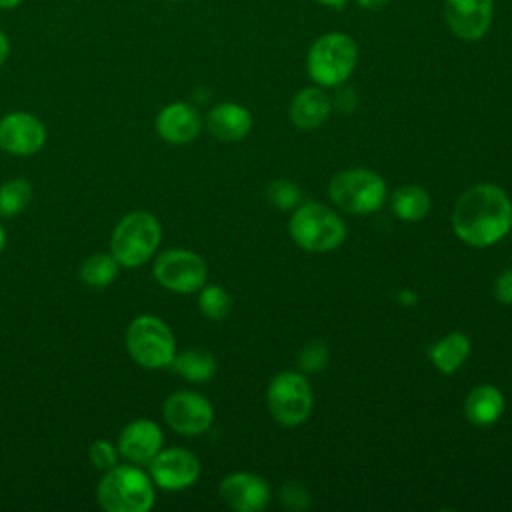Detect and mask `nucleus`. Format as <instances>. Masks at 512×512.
<instances>
[{
	"instance_id": "nucleus-23",
	"label": "nucleus",
	"mask_w": 512,
	"mask_h": 512,
	"mask_svg": "<svg viewBox=\"0 0 512 512\" xmlns=\"http://www.w3.org/2000/svg\"><path fill=\"white\" fill-rule=\"evenodd\" d=\"M118 260L112 254L98 252L82 260L78 276L90 288H106L118 276Z\"/></svg>"
},
{
	"instance_id": "nucleus-16",
	"label": "nucleus",
	"mask_w": 512,
	"mask_h": 512,
	"mask_svg": "<svg viewBox=\"0 0 512 512\" xmlns=\"http://www.w3.org/2000/svg\"><path fill=\"white\" fill-rule=\"evenodd\" d=\"M154 128L168 144H188L198 138L202 130V116L188 102H172L158 112Z\"/></svg>"
},
{
	"instance_id": "nucleus-17",
	"label": "nucleus",
	"mask_w": 512,
	"mask_h": 512,
	"mask_svg": "<svg viewBox=\"0 0 512 512\" xmlns=\"http://www.w3.org/2000/svg\"><path fill=\"white\" fill-rule=\"evenodd\" d=\"M206 130L220 142H238L252 128V114L236 102H220L204 118Z\"/></svg>"
},
{
	"instance_id": "nucleus-2",
	"label": "nucleus",
	"mask_w": 512,
	"mask_h": 512,
	"mask_svg": "<svg viewBox=\"0 0 512 512\" xmlns=\"http://www.w3.org/2000/svg\"><path fill=\"white\" fill-rule=\"evenodd\" d=\"M98 504L106 512H148L156 492L150 474L136 464H116L104 472L96 488Z\"/></svg>"
},
{
	"instance_id": "nucleus-3",
	"label": "nucleus",
	"mask_w": 512,
	"mask_h": 512,
	"mask_svg": "<svg viewBox=\"0 0 512 512\" xmlns=\"http://www.w3.org/2000/svg\"><path fill=\"white\" fill-rule=\"evenodd\" d=\"M356 62V40L346 32H326L308 48L306 72L316 86L338 88L352 76Z\"/></svg>"
},
{
	"instance_id": "nucleus-10",
	"label": "nucleus",
	"mask_w": 512,
	"mask_h": 512,
	"mask_svg": "<svg viewBox=\"0 0 512 512\" xmlns=\"http://www.w3.org/2000/svg\"><path fill=\"white\" fill-rule=\"evenodd\" d=\"M162 414L166 424L182 436H200L212 426L214 420V408L208 398L192 390L170 394L164 400Z\"/></svg>"
},
{
	"instance_id": "nucleus-38",
	"label": "nucleus",
	"mask_w": 512,
	"mask_h": 512,
	"mask_svg": "<svg viewBox=\"0 0 512 512\" xmlns=\"http://www.w3.org/2000/svg\"><path fill=\"white\" fill-rule=\"evenodd\" d=\"M166 2H186V0H166Z\"/></svg>"
},
{
	"instance_id": "nucleus-35",
	"label": "nucleus",
	"mask_w": 512,
	"mask_h": 512,
	"mask_svg": "<svg viewBox=\"0 0 512 512\" xmlns=\"http://www.w3.org/2000/svg\"><path fill=\"white\" fill-rule=\"evenodd\" d=\"M316 4H320V6H326V8H334V10H340V8H344L350 0H314Z\"/></svg>"
},
{
	"instance_id": "nucleus-22",
	"label": "nucleus",
	"mask_w": 512,
	"mask_h": 512,
	"mask_svg": "<svg viewBox=\"0 0 512 512\" xmlns=\"http://www.w3.org/2000/svg\"><path fill=\"white\" fill-rule=\"evenodd\" d=\"M390 206H392V212L400 220H404V222H418L430 210V196H428V192L422 186L408 184V186H400L392 194Z\"/></svg>"
},
{
	"instance_id": "nucleus-36",
	"label": "nucleus",
	"mask_w": 512,
	"mask_h": 512,
	"mask_svg": "<svg viewBox=\"0 0 512 512\" xmlns=\"http://www.w3.org/2000/svg\"><path fill=\"white\" fill-rule=\"evenodd\" d=\"M24 0H0V10H14L22 4Z\"/></svg>"
},
{
	"instance_id": "nucleus-19",
	"label": "nucleus",
	"mask_w": 512,
	"mask_h": 512,
	"mask_svg": "<svg viewBox=\"0 0 512 512\" xmlns=\"http://www.w3.org/2000/svg\"><path fill=\"white\" fill-rule=\"evenodd\" d=\"M504 412V394L494 384L474 386L464 400L466 420L474 426H490L500 420Z\"/></svg>"
},
{
	"instance_id": "nucleus-20",
	"label": "nucleus",
	"mask_w": 512,
	"mask_h": 512,
	"mask_svg": "<svg viewBox=\"0 0 512 512\" xmlns=\"http://www.w3.org/2000/svg\"><path fill=\"white\" fill-rule=\"evenodd\" d=\"M470 340L462 332H450L428 350V358L442 374H454L470 356Z\"/></svg>"
},
{
	"instance_id": "nucleus-24",
	"label": "nucleus",
	"mask_w": 512,
	"mask_h": 512,
	"mask_svg": "<svg viewBox=\"0 0 512 512\" xmlns=\"http://www.w3.org/2000/svg\"><path fill=\"white\" fill-rule=\"evenodd\" d=\"M32 200V184L26 178H12L0 186V216L20 214Z\"/></svg>"
},
{
	"instance_id": "nucleus-31",
	"label": "nucleus",
	"mask_w": 512,
	"mask_h": 512,
	"mask_svg": "<svg viewBox=\"0 0 512 512\" xmlns=\"http://www.w3.org/2000/svg\"><path fill=\"white\" fill-rule=\"evenodd\" d=\"M332 106H336V108L342 110V112H350V110L356 106V94H354V90L348 88V86H344V84H340L336 96L332 98Z\"/></svg>"
},
{
	"instance_id": "nucleus-5",
	"label": "nucleus",
	"mask_w": 512,
	"mask_h": 512,
	"mask_svg": "<svg viewBox=\"0 0 512 512\" xmlns=\"http://www.w3.org/2000/svg\"><path fill=\"white\" fill-rule=\"evenodd\" d=\"M288 232L308 252H330L346 240L342 218L320 202L298 204L290 216Z\"/></svg>"
},
{
	"instance_id": "nucleus-33",
	"label": "nucleus",
	"mask_w": 512,
	"mask_h": 512,
	"mask_svg": "<svg viewBox=\"0 0 512 512\" xmlns=\"http://www.w3.org/2000/svg\"><path fill=\"white\" fill-rule=\"evenodd\" d=\"M10 56V38L4 30H0V66L8 60Z\"/></svg>"
},
{
	"instance_id": "nucleus-21",
	"label": "nucleus",
	"mask_w": 512,
	"mask_h": 512,
	"mask_svg": "<svg viewBox=\"0 0 512 512\" xmlns=\"http://www.w3.org/2000/svg\"><path fill=\"white\" fill-rule=\"evenodd\" d=\"M172 370L190 382H206L216 374V358L202 348H188L174 354Z\"/></svg>"
},
{
	"instance_id": "nucleus-27",
	"label": "nucleus",
	"mask_w": 512,
	"mask_h": 512,
	"mask_svg": "<svg viewBox=\"0 0 512 512\" xmlns=\"http://www.w3.org/2000/svg\"><path fill=\"white\" fill-rule=\"evenodd\" d=\"M328 362V348L314 340V342H308L302 350H300V356H298V366L304 374H318Z\"/></svg>"
},
{
	"instance_id": "nucleus-26",
	"label": "nucleus",
	"mask_w": 512,
	"mask_h": 512,
	"mask_svg": "<svg viewBox=\"0 0 512 512\" xmlns=\"http://www.w3.org/2000/svg\"><path fill=\"white\" fill-rule=\"evenodd\" d=\"M266 196L270 200V204L278 210H294L298 204H300V188L286 180V178H280V180H274L270 182L268 190H266Z\"/></svg>"
},
{
	"instance_id": "nucleus-25",
	"label": "nucleus",
	"mask_w": 512,
	"mask_h": 512,
	"mask_svg": "<svg viewBox=\"0 0 512 512\" xmlns=\"http://www.w3.org/2000/svg\"><path fill=\"white\" fill-rule=\"evenodd\" d=\"M198 308L208 320H224L232 310L230 294L218 284H204L198 294Z\"/></svg>"
},
{
	"instance_id": "nucleus-12",
	"label": "nucleus",
	"mask_w": 512,
	"mask_h": 512,
	"mask_svg": "<svg viewBox=\"0 0 512 512\" xmlns=\"http://www.w3.org/2000/svg\"><path fill=\"white\" fill-rule=\"evenodd\" d=\"M494 18V0H444V20L450 32L476 42L486 36Z\"/></svg>"
},
{
	"instance_id": "nucleus-32",
	"label": "nucleus",
	"mask_w": 512,
	"mask_h": 512,
	"mask_svg": "<svg viewBox=\"0 0 512 512\" xmlns=\"http://www.w3.org/2000/svg\"><path fill=\"white\" fill-rule=\"evenodd\" d=\"M392 0H356V4L364 10H382L390 4Z\"/></svg>"
},
{
	"instance_id": "nucleus-15",
	"label": "nucleus",
	"mask_w": 512,
	"mask_h": 512,
	"mask_svg": "<svg viewBox=\"0 0 512 512\" xmlns=\"http://www.w3.org/2000/svg\"><path fill=\"white\" fill-rule=\"evenodd\" d=\"M162 442V430L154 420L136 418L122 428L116 448L118 454L130 464L142 466L150 464V460L162 450Z\"/></svg>"
},
{
	"instance_id": "nucleus-37",
	"label": "nucleus",
	"mask_w": 512,
	"mask_h": 512,
	"mask_svg": "<svg viewBox=\"0 0 512 512\" xmlns=\"http://www.w3.org/2000/svg\"><path fill=\"white\" fill-rule=\"evenodd\" d=\"M4 244H6V232H4V228H2V224H0V254H2V250H4Z\"/></svg>"
},
{
	"instance_id": "nucleus-30",
	"label": "nucleus",
	"mask_w": 512,
	"mask_h": 512,
	"mask_svg": "<svg viewBox=\"0 0 512 512\" xmlns=\"http://www.w3.org/2000/svg\"><path fill=\"white\" fill-rule=\"evenodd\" d=\"M494 296L500 304L512 306V268L504 270L494 284Z\"/></svg>"
},
{
	"instance_id": "nucleus-28",
	"label": "nucleus",
	"mask_w": 512,
	"mask_h": 512,
	"mask_svg": "<svg viewBox=\"0 0 512 512\" xmlns=\"http://www.w3.org/2000/svg\"><path fill=\"white\" fill-rule=\"evenodd\" d=\"M88 458L92 462L94 468L98 470H110L112 466H116V460H118V448L108 442V440H96L90 444V450H88Z\"/></svg>"
},
{
	"instance_id": "nucleus-14",
	"label": "nucleus",
	"mask_w": 512,
	"mask_h": 512,
	"mask_svg": "<svg viewBox=\"0 0 512 512\" xmlns=\"http://www.w3.org/2000/svg\"><path fill=\"white\" fill-rule=\"evenodd\" d=\"M218 496L232 510L260 512L270 502V486L262 476L250 472H234L220 482Z\"/></svg>"
},
{
	"instance_id": "nucleus-34",
	"label": "nucleus",
	"mask_w": 512,
	"mask_h": 512,
	"mask_svg": "<svg viewBox=\"0 0 512 512\" xmlns=\"http://www.w3.org/2000/svg\"><path fill=\"white\" fill-rule=\"evenodd\" d=\"M398 300H400V304H404V306H414V304L418 302V296H416V292H412V290H402V292L398 294Z\"/></svg>"
},
{
	"instance_id": "nucleus-8",
	"label": "nucleus",
	"mask_w": 512,
	"mask_h": 512,
	"mask_svg": "<svg viewBox=\"0 0 512 512\" xmlns=\"http://www.w3.org/2000/svg\"><path fill=\"white\" fill-rule=\"evenodd\" d=\"M266 402L272 418L282 426L306 422L314 408V394L304 372H278L266 390Z\"/></svg>"
},
{
	"instance_id": "nucleus-39",
	"label": "nucleus",
	"mask_w": 512,
	"mask_h": 512,
	"mask_svg": "<svg viewBox=\"0 0 512 512\" xmlns=\"http://www.w3.org/2000/svg\"><path fill=\"white\" fill-rule=\"evenodd\" d=\"M510 230H512V228H510Z\"/></svg>"
},
{
	"instance_id": "nucleus-7",
	"label": "nucleus",
	"mask_w": 512,
	"mask_h": 512,
	"mask_svg": "<svg viewBox=\"0 0 512 512\" xmlns=\"http://www.w3.org/2000/svg\"><path fill=\"white\" fill-rule=\"evenodd\" d=\"M126 350L142 368L158 370L170 366L176 354V340L162 318L142 314L126 328Z\"/></svg>"
},
{
	"instance_id": "nucleus-1",
	"label": "nucleus",
	"mask_w": 512,
	"mask_h": 512,
	"mask_svg": "<svg viewBox=\"0 0 512 512\" xmlns=\"http://www.w3.org/2000/svg\"><path fill=\"white\" fill-rule=\"evenodd\" d=\"M512 228V202L496 184H476L462 192L452 210V230L468 246L486 248Z\"/></svg>"
},
{
	"instance_id": "nucleus-11",
	"label": "nucleus",
	"mask_w": 512,
	"mask_h": 512,
	"mask_svg": "<svg viewBox=\"0 0 512 512\" xmlns=\"http://www.w3.org/2000/svg\"><path fill=\"white\" fill-rule=\"evenodd\" d=\"M154 486L164 490H184L200 476V460L186 448L160 450L148 464Z\"/></svg>"
},
{
	"instance_id": "nucleus-6",
	"label": "nucleus",
	"mask_w": 512,
	"mask_h": 512,
	"mask_svg": "<svg viewBox=\"0 0 512 512\" xmlns=\"http://www.w3.org/2000/svg\"><path fill=\"white\" fill-rule=\"evenodd\" d=\"M328 196L340 210L364 216L380 210L386 202V182L374 170L350 168L330 180Z\"/></svg>"
},
{
	"instance_id": "nucleus-13",
	"label": "nucleus",
	"mask_w": 512,
	"mask_h": 512,
	"mask_svg": "<svg viewBox=\"0 0 512 512\" xmlns=\"http://www.w3.org/2000/svg\"><path fill=\"white\" fill-rule=\"evenodd\" d=\"M46 144V126L30 112L16 110L0 118V148L14 156H30Z\"/></svg>"
},
{
	"instance_id": "nucleus-9",
	"label": "nucleus",
	"mask_w": 512,
	"mask_h": 512,
	"mask_svg": "<svg viewBox=\"0 0 512 512\" xmlns=\"http://www.w3.org/2000/svg\"><path fill=\"white\" fill-rule=\"evenodd\" d=\"M206 262L192 250L172 248L154 262V278L160 286L176 294L198 292L206 284Z\"/></svg>"
},
{
	"instance_id": "nucleus-18",
	"label": "nucleus",
	"mask_w": 512,
	"mask_h": 512,
	"mask_svg": "<svg viewBox=\"0 0 512 512\" xmlns=\"http://www.w3.org/2000/svg\"><path fill=\"white\" fill-rule=\"evenodd\" d=\"M332 112V98L322 86H308L294 94L288 116L300 130H314L322 126Z\"/></svg>"
},
{
	"instance_id": "nucleus-29",
	"label": "nucleus",
	"mask_w": 512,
	"mask_h": 512,
	"mask_svg": "<svg viewBox=\"0 0 512 512\" xmlns=\"http://www.w3.org/2000/svg\"><path fill=\"white\" fill-rule=\"evenodd\" d=\"M280 494L282 504L290 510H304L310 506V492L300 482H286Z\"/></svg>"
},
{
	"instance_id": "nucleus-4",
	"label": "nucleus",
	"mask_w": 512,
	"mask_h": 512,
	"mask_svg": "<svg viewBox=\"0 0 512 512\" xmlns=\"http://www.w3.org/2000/svg\"><path fill=\"white\" fill-rule=\"evenodd\" d=\"M162 228L154 214L146 210L128 212L118 220L110 238V254L120 266L138 268L148 262L160 246Z\"/></svg>"
}]
</instances>
